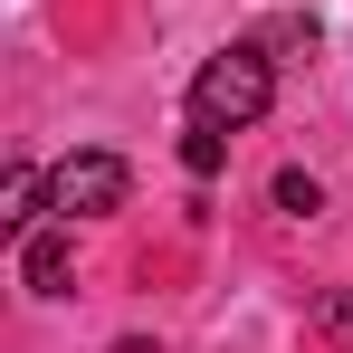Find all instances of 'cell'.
I'll list each match as a JSON object with an SVG mask.
<instances>
[{"mask_svg":"<svg viewBox=\"0 0 353 353\" xmlns=\"http://www.w3.org/2000/svg\"><path fill=\"white\" fill-rule=\"evenodd\" d=\"M268 48L258 39H239V48H220V58L191 77V124H210V134H239V124L268 115V96H277V77H268Z\"/></svg>","mask_w":353,"mask_h":353,"instance_id":"1","label":"cell"},{"mask_svg":"<svg viewBox=\"0 0 353 353\" xmlns=\"http://www.w3.org/2000/svg\"><path fill=\"white\" fill-rule=\"evenodd\" d=\"M124 191H134L124 153H67L48 172V210L58 220H105V210H124Z\"/></svg>","mask_w":353,"mask_h":353,"instance_id":"2","label":"cell"},{"mask_svg":"<svg viewBox=\"0 0 353 353\" xmlns=\"http://www.w3.org/2000/svg\"><path fill=\"white\" fill-rule=\"evenodd\" d=\"M67 277H77V220L67 230H39L19 248V287L29 296H67Z\"/></svg>","mask_w":353,"mask_h":353,"instance_id":"3","label":"cell"},{"mask_svg":"<svg viewBox=\"0 0 353 353\" xmlns=\"http://www.w3.org/2000/svg\"><path fill=\"white\" fill-rule=\"evenodd\" d=\"M39 201H48V172H29V163H19V172L0 181V230H29V220H39Z\"/></svg>","mask_w":353,"mask_h":353,"instance_id":"4","label":"cell"},{"mask_svg":"<svg viewBox=\"0 0 353 353\" xmlns=\"http://www.w3.org/2000/svg\"><path fill=\"white\" fill-rule=\"evenodd\" d=\"M315 201H325L315 172H277V210H287V220H315Z\"/></svg>","mask_w":353,"mask_h":353,"instance_id":"5","label":"cell"},{"mask_svg":"<svg viewBox=\"0 0 353 353\" xmlns=\"http://www.w3.org/2000/svg\"><path fill=\"white\" fill-rule=\"evenodd\" d=\"M220 153H230V143H220L210 124H191V134H181V163H191V172H201V181L220 172Z\"/></svg>","mask_w":353,"mask_h":353,"instance_id":"6","label":"cell"},{"mask_svg":"<svg viewBox=\"0 0 353 353\" xmlns=\"http://www.w3.org/2000/svg\"><path fill=\"white\" fill-rule=\"evenodd\" d=\"M315 325H325V334H353V287H334V296H315Z\"/></svg>","mask_w":353,"mask_h":353,"instance_id":"7","label":"cell"}]
</instances>
